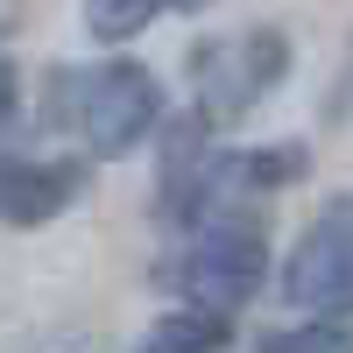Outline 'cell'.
Returning <instances> with one entry per match:
<instances>
[{
    "label": "cell",
    "mask_w": 353,
    "mask_h": 353,
    "mask_svg": "<svg viewBox=\"0 0 353 353\" xmlns=\"http://www.w3.org/2000/svg\"><path fill=\"white\" fill-rule=\"evenodd\" d=\"M57 121L92 156H128L163 121V85L156 71L128 64V57L92 64V71H57Z\"/></svg>",
    "instance_id": "6da1fadb"
},
{
    "label": "cell",
    "mask_w": 353,
    "mask_h": 353,
    "mask_svg": "<svg viewBox=\"0 0 353 353\" xmlns=\"http://www.w3.org/2000/svg\"><path fill=\"white\" fill-rule=\"evenodd\" d=\"M8 113H14V71L0 64V121H8Z\"/></svg>",
    "instance_id": "9c48e42d"
},
{
    "label": "cell",
    "mask_w": 353,
    "mask_h": 353,
    "mask_svg": "<svg viewBox=\"0 0 353 353\" xmlns=\"http://www.w3.org/2000/svg\"><path fill=\"white\" fill-rule=\"evenodd\" d=\"M78 163H36V156H0V226H50L78 198Z\"/></svg>",
    "instance_id": "5b68a950"
},
{
    "label": "cell",
    "mask_w": 353,
    "mask_h": 353,
    "mask_svg": "<svg viewBox=\"0 0 353 353\" xmlns=\"http://www.w3.org/2000/svg\"><path fill=\"white\" fill-rule=\"evenodd\" d=\"M283 297L297 311H353V198H332L283 261Z\"/></svg>",
    "instance_id": "277c9868"
},
{
    "label": "cell",
    "mask_w": 353,
    "mask_h": 353,
    "mask_svg": "<svg viewBox=\"0 0 353 353\" xmlns=\"http://www.w3.org/2000/svg\"><path fill=\"white\" fill-rule=\"evenodd\" d=\"M261 353H353V325H339L332 311H311L304 325H283L261 339Z\"/></svg>",
    "instance_id": "ba28073f"
},
{
    "label": "cell",
    "mask_w": 353,
    "mask_h": 353,
    "mask_svg": "<svg viewBox=\"0 0 353 353\" xmlns=\"http://www.w3.org/2000/svg\"><path fill=\"white\" fill-rule=\"evenodd\" d=\"M191 71H198V113L233 121V113H248L254 99H269L283 85L290 43L276 28H241V36H226V43H205L191 57Z\"/></svg>",
    "instance_id": "3957f363"
},
{
    "label": "cell",
    "mask_w": 353,
    "mask_h": 353,
    "mask_svg": "<svg viewBox=\"0 0 353 353\" xmlns=\"http://www.w3.org/2000/svg\"><path fill=\"white\" fill-rule=\"evenodd\" d=\"M219 346H226V311L184 304V311H163L134 353H219Z\"/></svg>",
    "instance_id": "8992f818"
},
{
    "label": "cell",
    "mask_w": 353,
    "mask_h": 353,
    "mask_svg": "<svg viewBox=\"0 0 353 353\" xmlns=\"http://www.w3.org/2000/svg\"><path fill=\"white\" fill-rule=\"evenodd\" d=\"M170 8L176 0H85V28H92V43H128Z\"/></svg>",
    "instance_id": "52a82bcc"
},
{
    "label": "cell",
    "mask_w": 353,
    "mask_h": 353,
    "mask_svg": "<svg viewBox=\"0 0 353 353\" xmlns=\"http://www.w3.org/2000/svg\"><path fill=\"white\" fill-rule=\"evenodd\" d=\"M261 269H269V233L254 219H198L184 254H176L170 283L184 290L191 304H212V311H241L254 290H261Z\"/></svg>",
    "instance_id": "7a4b0ae2"
}]
</instances>
